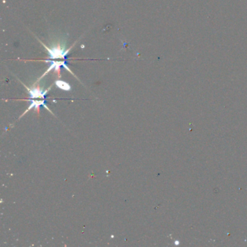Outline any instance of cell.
I'll list each match as a JSON object with an SVG mask.
<instances>
[{
	"instance_id": "1",
	"label": "cell",
	"mask_w": 247,
	"mask_h": 247,
	"mask_svg": "<svg viewBox=\"0 0 247 247\" xmlns=\"http://www.w3.org/2000/svg\"><path fill=\"white\" fill-rule=\"evenodd\" d=\"M45 48L48 50L49 54H50V57L52 59L64 58L65 57L66 54H68V52H69V50H67L66 52H64L63 50H60L59 47L53 48V49H51V50L50 49H49L48 47H46V46H45Z\"/></svg>"
},
{
	"instance_id": "2",
	"label": "cell",
	"mask_w": 247,
	"mask_h": 247,
	"mask_svg": "<svg viewBox=\"0 0 247 247\" xmlns=\"http://www.w3.org/2000/svg\"><path fill=\"white\" fill-rule=\"evenodd\" d=\"M28 91L31 98H39V97L44 98V95L46 94V93L47 92V91H44V93H42V91L38 89H33L32 90L28 89Z\"/></svg>"
},
{
	"instance_id": "3",
	"label": "cell",
	"mask_w": 247,
	"mask_h": 247,
	"mask_svg": "<svg viewBox=\"0 0 247 247\" xmlns=\"http://www.w3.org/2000/svg\"><path fill=\"white\" fill-rule=\"evenodd\" d=\"M55 83L58 88L64 90V91H70V90L71 89V87H70V86L69 85V84L65 81H57L55 82Z\"/></svg>"
},
{
	"instance_id": "4",
	"label": "cell",
	"mask_w": 247,
	"mask_h": 247,
	"mask_svg": "<svg viewBox=\"0 0 247 247\" xmlns=\"http://www.w3.org/2000/svg\"><path fill=\"white\" fill-rule=\"evenodd\" d=\"M40 105H44L46 109H48L47 107H46V106L44 105V101H32V104H31L30 107H28V110H27L26 112H28V110H30V109H32L33 107H36V108H38V107Z\"/></svg>"
}]
</instances>
